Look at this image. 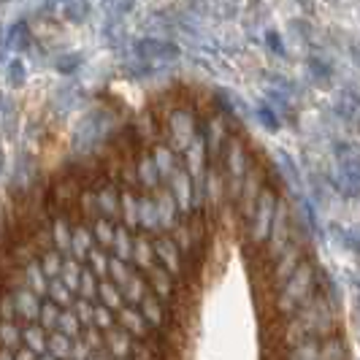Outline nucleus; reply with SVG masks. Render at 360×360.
<instances>
[{
    "label": "nucleus",
    "instance_id": "nucleus-1",
    "mask_svg": "<svg viewBox=\"0 0 360 360\" xmlns=\"http://www.w3.org/2000/svg\"><path fill=\"white\" fill-rule=\"evenodd\" d=\"M330 336H336V304L325 292H320L295 317H290L285 330H282V342H285L288 349L307 342L330 339Z\"/></svg>",
    "mask_w": 360,
    "mask_h": 360
},
{
    "label": "nucleus",
    "instance_id": "nucleus-2",
    "mask_svg": "<svg viewBox=\"0 0 360 360\" xmlns=\"http://www.w3.org/2000/svg\"><path fill=\"white\" fill-rule=\"evenodd\" d=\"M323 288V271L317 269L311 260H304V266L290 276L282 288L276 290V298H274V307L279 317H295L304 307H309Z\"/></svg>",
    "mask_w": 360,
    "mask_h": 360
},
{
    "label": "nucleus",
    "instance_id": "nucleus-3",
    "mask_svg": "<svg viewBox=\"0 0 360 360\" xmlns=\"http://www.w3.org/2000/svg\"><path fill=\"white\" fill-rule=\"evenodd\" d=\"M217 165H219V171H222V176H225L228 198L238 200L241 184H244V179H247L250 171H252V155H250V149H247V144H244V139L231 136V141L225 144Z\"/></svg>",
    "mask_w": 360,
    "mask_h": 360
},
{
    "label": "nucleus",
    "instance_id": "nucleus-4",
    "mask_svg": "<svg viewBox=\"0 0 360 360\" xmlns=\"http://www.w3.org/2000/svg\"><path fill=\"white\" fill-rule=\"evenodd\" d=\"M160 125H162V136H165V144L171 146L176 155H184L200 133L198 114H193V108L187 106L168 108Z\"/></svg>",
    "mask_w": 360,
    "mask_h": 360
},
{
    "label": "nucleus",
    "instance_id": "nucleus-5",
    "mask_svg": "<svg viewBox=\"0 0 360 360\" xmlns=\"http://www.w3.org/2000/svg\"><path fill=\"white\" fill-rule=\"evenodd\" d=\"M279 203H282V200L276 195V190L269 184V187L263 190L260 200H257L252 217L247 219V236H250V244H252V247H260V244L266 247L271 231H274V222H276Z\"/></svg>",
    "mask_w": 360,
    "mask_h": 360
},
{
    "label": "nucleus",
    "instance_id": "nucleus-6",
    "mask_svg": "<svg viewBox=\"0 0 360 360\" xmlns=\"http://www.w3.org/2000/svg\"><path fill=\"white\" fill-rule=\"evenodd\" d=\"M295 219L292 212L288 209V203H279V212H276V222H274V231H271L269 241H266V255L269 260H279L282 255L288 252L290 247L295 244Z\"/></svg>",
    "mask_w": 360,
    "mask_h": 360
},
{
    "label": "nucleus",
    "instance_id": "nucleus-7",
    "mask_svg": "<svg viewBox=\"0 0 360 360\" xmlns=\"http://www.w3.org/2000/svg\"><path fill=\"white\" fill-rule=\"evenodd\" d=\"M165 187H168L171 195L176 198L181 214H193V212H195V206H198V184H195L193 176H190V171L184 168V162L168 176Z\"/></svg>",
    "mask_w": 360,
    "mask_h": 360
},
{
    "label": "nucleus",
    "instance_id": "nucleus-8",
    "mask_svg": "<svg viewBox=\"0 0 360 360\" xmlns=\"http://www.w3.org/2000/svg\"><path fill=\"white\" fill-rule=\"evenodd\" d=\"M6 301L14 307V314L22 325L38 323L41 317V307H44V298L36 295L33 290L17 288V290H6Z\"/></svg>",
    "mask_w": 360,
    "mask_h": 360
},
{
    "label": "nucleus",
    "instance_id": "nucleus-9",
    "mask_svg": "<svg viewBox=\"0 0 360 360\" xmlns=\"http://www.w3.org/2000/svg\"><path fill=\"white\" fill-rule=\"evenodd\" d=\"M266 187H269V181L263 179V171H260L257 165H252L250 176H247L244 184H241L238 200H236V206H238V212H241V217H244V222L252 217L255 206H257V200H260V195H263V190H266Z\"/></svg>",
    "mask_w": 360,
    "mask_h": 360
},
{
    "label": "nucleus",
    "instance_id": "nucleus-10",
    "mask_svg": "<svg viewBox=\"0 0 360 360\" xmlns=\"http://www.w3.org/2000/svg\"><path fill=\"white\" fill-rule=\"evenodd\" d=\"M155 252H158V266H162L165 271H171L174 276H179L184 271V252L181 247L176 244L174 233H160L155 236Z\"/></svg>",
    "mask_w": 360,
    "mask_h": 360
},
{
    "label": "nucleus",
    "instance_id": "nucleus-11",
    "mask_svg": "<svg viewBox=\"0 0 360 360\" xmlns=\"http://www.w3.org/2000/svg\"><path fill=\"white\" fill-rule=\"evenodd\" d=\"M136 184L144 193H158L160 187H165L162 171L160 165H158V160H155V155H152V149H146V152H141L136 158Z\"/></svg>",
    "mask_w": 360,
    "mask_h": 360
},
{
    "label": "nucleus",
    "instance_id": "nucleus-12",
    "mask_svg": "<svg viewBox=\"0 0 360 360\" xmlns=\"http://www.w3.org/2000/svg\"><path fill=\"white\" fill-rule=\"evenodd\" d=\"M179 52V46L174 41H165V38H141V41H136V54L144 63H168V60H176Z\"/></svg>",
    "mask_w": 360,
    "mask_h": 360
},
{
    "label": "nucleus",
    "instance_id": "nucleus-13",
    "mask_svg": "<svg viewBox=\"0 0 360 360\" xmlns=\"http://www.w3.org/2000/svg\"><path fill=\"white\" fill-rule=\"evenodd\" d=\"M304 260H307L304 244H301V241H295V244H292V247H290L288 252L282 255L279 260H274V269H271V282H274L276 288H282L290 276H292L295 271L304 266Z\"/></svg>",
    "mask_w": 360,
    "mask_h": 360
},
{
    "label": "nucleus",
    "instance_id": "nucleus-14",
    "mask_svg": "<svg viewBox=\"0 0 360 360\" xmlns=\"http://www.w3.org/2000/svg\"><path fill=\"white\" fill-rule=\"evenodd\" d=\"M98 206H101V217H106L111 222L122 219V190L114 181L103 179L98 187Z\"/></svg>",
    "mask_w": 360,
    "mask_h": 360
},
{
    "label": "nucleus",
    "instance_id": "nucleus-15",
    "mask_svg": "<svg viewBox=\"0 0 360 360\" xmlns=\"http://www.w3.org/2000/svg\"><path fill=\"white\" fill-rule=\"evenodd\" d=\"M117 325L125 328L136 342H144L146 336L152 333V325L146 323V317L141 314V309L133 307V304H125V307L117 311Z\"/></svg>",
    "mask_w": 360,
    "mask_h": 360
},
{
    "label": "nucleus",
    "instance_id": "nucleus-16",
    "mask_svg": "<svg viewBox=\"0 0 360 360\" xmlns=\"http://www.w3.org/2000/svg\"><path fill=\"white\" fill-rule=\"evenodd\" d=\"M155 200H158V212H160V225H162V233H171V231H176L181 225V209L176 198L171 195V190L168 187H160L158 193H152Z\"/></svg>",
    "mask_w": 360,
    "mask_h": 360
},
{
    "label": "nucleus",
    "instance_id": "nucleus-17",
    "mask_svg": "<svg viewBox=\"0 0 360 360\" xmlns=\"http://www.w3.org/2000/svg\"><path fill=\"white\" fill-rule=\"evenodd\" d=\"M336 165L339 174H344L347 179H352L360 184V146L352 141H339L336 144Z\"/></svg>",
    "mask_w": 360,
    "mask_h": 360
},
{
    "label": "nucleus",
    "instance_id": "nucleus-18",
    "mask_svg": "<svg viewBox=\"0 0 360 360\" xmlns=\"http://www.w3.org/2000/svg\"><path fill=\"white\" fill-rule=\"evenodd\" d=\"M158 266V252H155V238L149 233L136 236V250H133V269L149 274V271Z\"/></svg>",
    "mask_w": 360,
    "mask_h": 360
},
{
    "label": "nucleus",
    "instance_id": "nucleus-19",
    "mask_svg": "<svg viewBox=\"0 0 360 360\" xmlns=\"http://www.w3.org/2000/svg\"><path fill=\"white\" fill-rule=\"evenodd\" d=\"M146 279H149V290H152V295L155 298H160L162 304H171L174 301V292H176V288H174V274L171 271H165L162 266H155V269L146 274Z\"/></svg>",
    "mask_w": 360,
    "mask_h": 360
},
{
    "label": "nucleus",
    "instance_id": "nucleus-20",
    "mask_svg": "<svg viewBox=\"0 0 360 360\" xmlns=\"http://www.w3.org/2000/svg\"><path fill=\"white\" fill-rule=\"evenodd\" d=\"M95 233H92V225L90 222H76L73 228V241H71V257H76L79 263L87 260V255L95 250Z\"/></svg>",
    "mask_w": 360,
    "mask_h": 360
},
{
    "label": "nucleus",
    "instance_id": "nucleus-21",
    "mask_svg": "<svg viewBox=\"0 0 360 360\" xmlns=\"http://www.w3.org/2000/svg\"><path fill=\"white\" fill-rule=\"evenodd\" d=\"M139 231L141 233H162L160 225V212H158V200L152 193L141 195V212H139Z\"/></svg>",
    "mask_w": 360,
    "mask_h": 360
},
{
    "label": "nucleus",
    "instance_id": "nucleus-22",
    "mask_svg": "<svg viewBox=\"0 0 360 360\" xmlns=\"http://www.w3.org/2000/svg\"><path fill=\"white\" fill-rule=\"evenodd\" d=\"M49 228H52L54 250H60L63 255L71 257V241H73V228H76V222H71L68 214H60V217H54Z\"/></svg>",
    "mask_w": 360,
    "mask_h": 360
},
{
    "label": "nucleus",
    "instance_id": "nucleus-23",
    "mask_svg": "<svg viewBox=\"0 0 360 360\" xmlns=\"http://www.w3.org/2000/svg\"><path fill=\"white\" fill-rule=\"evenodd\" d=\"M133 344H136V339L127 333L125 328H111L106 333V349L114 355L117 360H125V358H130L133 355Z\"/></svg>",
    "mask_w": 360,
    "mask_h": 360
},
{
    "label": "nucleus",
    "instance_id": "nucleus-24",
    "mask_svg": "<svg viewBox=\"0 0 360 360\" xmlns=\"http://www.w3.org/2000/svg\"><path fill=\"white\" fill-rule=\"evenodd\" d=\"M336 114L342 117L347 125H352L360 130V95L358 92H349V90L339 92V98H336Z\"/></svg>",
    "mask_w": 360,
    "mask_h": 360
},
{
    "label": "nucleus",
    "instance_id": "nucleus-25",
    "mask_svg": "<svg viewBox=\"0 0 360 360\" xmlns=\"http://www.w3.org/2000/svg\"><path fill=\"white\" fill-rule=\"evenodd\" d=\"M139 309H141V314L146 317V323L152 325V330H160V328L168 325V311H165V304H162L160 298H155L152 292H149L144 301L139 304Z\"/></svg>",
    "mask_w": 360,
    "mask_h": 360
},
{
    "label": "nucleus",
    "instance_id": "nucleus-26",
    "mask_svg": "<svg viewBox=\"0 0 360 360\" xmlns=\"http://www.w3.org/2000/svg\"><path fill=\"white\" fill-rule=\"evenodd\" d=\"M30 44H33V33H30V27H27L25 19L14 22V25L6 30V46H8L11 52H27Z\"/></svg>",
    "mask_w": 360,
    "mask_h": 360
},
{
    "label": "nucleus",
    "instance_id": "nucleus-27",
    "mask_svg": "<svg viewBox=\"0 0 360 360\" xmlns=\"http://www.w3.org/2000/svg\"><path fill=\"white\" fill-rule=\"evenodd\" d=\"M133 250H136V233L127 228V225H117V238H114V247H111V255L125 260V263H133Z\"/></svg>",
    "mask_w": 360,
    "mask_h": 360
},
{
    "label": "nucleus",
    "instance_id": "nucleus-28",
    "mask_svg": "<svg viewBox=\"0 0 360 360\" xmlns=\"http://www.w3.org/2000/svg\"><path fill=\"white\" fill-rule=\"evenodd\" d=\"M139 212H141V195H136L133 187H125L122 190V225L136 231L139 228Z\"/></svg>",
    "mask_w": 360,
    "mask_h": 360
},
{
    "label": "nucleus",
    "instance_id": "nucleus-29",
    "mask_svg": "<svg viewBox=\"0 0 360 360\" xmlns=\"http://www.w3.org/2000/svg\"><path fill=\"white\" fill-rule=\"evenodd\" d=\"M25 288L33 290V292L41 295V298H46V292H49V276L44 274V269H41L38 260H33V263L25 266Z\"/></svg>",
    "mask_w": 360,
    "mask_h": 360
},
{
    "label": "nucleus",
    "instance_id": "nucleus-30",
    "mask_svg": "<svg viewBox=\"0 0 360 360\" xmlns=\"http://www.w3.org/2000/svg\"><path fill=\"white\" fill-rule=\"evenodd\" d=\"M152 155H155V160H158V165H160L162 171V179L168 181V176L176 171L181 165V160L176 158V152L171 149V146L165 144V141H158V144H152Z\"/></svg>",
    "mask_w": 360,
    "mask_h": 360
},
{
    "label": "nucleus",
    "instance_id": "nucleus-31",
    "mask_svg": "<svg viewBox=\"0 0 360 360\" xmlns=\"http://www.w3.org/2000/svg\"><path fill=\"white\" fill-rule=\"evenodd\" d=\"M25 347L33 349L36 355H46V349H49V330L38 323L25 325Z\"/></svg>",
    "mask_w": 360,
    "mask_h": 360
},
{
    "label": "nucleus",
    "instance_id": "nucleus-32",
    "mask_svg": "<svg viewBox=\"0 0 360 360\" xmlns=\"http://www.w3.org/2000/svg\"><path fill=\"white\" fill-rule=\"evenodd\" d=\"M295 228H301L304 236H314L317 233V214L311 209V203L307 198H298V209H295Z\"/></svg>",
    "mask_w": 360,
    "mask_h": 360
},
{
    "label": "nucleus",
    "instance_id": "nucleus-33",
    "mask_svg": "<svg viewBox=\"0 0 360 360\" xmlns=\"http://www.w3.org/2000/svg\"><path fill=\"white\" fill-rule=\"evenodd\" d=\"M98 301H101L103 307L114 309V311H120V309L127 304L125 292L117 288L111 279H103V282H101V288H98Z\"/></svg>",
    "mask_w": 360,
    "mask_h": 360
},
{
    "label": "nucleus",
    "instance_id": "nucleus-34",
    "mask_svg": "<svg viewBox=\"0 0 360 360\" xmlns=\"http://www.w3.org/2000/svg\"><path fill=\"white\" fill-rule=\"evenodd\" d=\"M65 260H68V255H63L60 250H54V247H52V250H46V252L38 255V263H41L44 274L49 276V282H52V279H60Z\"/></svg>",
    "mask_w": 360,
    "mask_h": 360
},
{
    "label": "nucleus",
    "instance_id": "nucleus-35",
    "mask_svg": "<svg viewBox=\"0 0 360 360\" xmlns=\"http://www.w3.org/2000/svg\"><path fill=\"white\" fill-rule=\"evenodd\" d=\"M117 225L120 222H111L106 217H101V219H95L92 222V233H95V244L98 247H103L111 252V247H114V238H117Z\"/></svg>",
    "mask_w": 360,
    "mask_h": 360
},
{
    "label": "nucleus",
    "instance_id": "nucleus-36",
    "mask_svg": "<svg viewBox=\"0 0 360 360\" xmlns=\"http://www.w3.org/2000/svg\"><path fill=\"white\" fill-rule=\"evenodd\" d=\"M25 347V325L17 320H3V349L19 352Z\"/></svg>",
    "mask_w": 360,
    "mask_h": 360
},
{
    "label": "nucleus",
    "instance_id": "nucleus-37",
    "mask_svg": "<svg viewBox=\"0 0 360 360\" xmlns=\"http://www.w3.org/2000/svg\"><path fill=\"white\" fill-rule=\"evenodd\" d=\"M84 266H87L98 279H108V271H111V255H108V250H103V247H95V250L87 255Z\"/></svg>",
    "mask_w": 360,
    "mask_h": 360
},
{
    "label": "nucleus",
    "instance_id": "nucleus-38",
    "mask_svg": "<svg viewBox=\"0 0 360 360\" xmlns=\"http://www.w3.org/2000/svg\"><path fill=\"white\" fill-rule=\"evenodd\" d=\"M46 298L54 301L57 307H63V309H71L73 304H76V292H73L63 279H52V282H49V292H46Z\"/></svg>",
    "mask_w": 360,
    "mask_h": 360
},
{
    "label": "nucleus",
    "instance_id": "nucleus-39",
    "mask_svg": "<svg viewBox=\"0 0 360 360\" xmlns=\"http://www.w3.org/2000/svg\"><path fill=\"white\" fill-rule=\"evenodd\" d=\"M82 276H84V263H79L76 257H68V260H65V266H63L60 279H63V282H65L76 295H79V288H82Z\"/></svg>",
    "mask_w": 360,
    "mask_h": 360
},
{
    "label": "nucleus",
    "instance_id": "nucleus-40",
    "mask_svg": "<svg viewBox=\"0 0 360 360\" xmlns=\"http://www.w3.org/2000/svg\"><path fill=\"white\" fill-rule=\"evenodd\" d=\"M73 342L76 339H71V336H65V333H49V355H54L57 360H71V352H73Z\"/></svg>",
    "mask_w": 360,
    "mask_h": 360
},
{
    "label": "nucleus",
    "instance_id": "nucleus-41",
    "mask_svg": "<svg viewBox=\"0 0 360 360\" xmlns=\"http://www.w3.org/2000/svg\"><path fill=\"white\" fill-rule=\"evenodd\" d=\"M276 168H279V174H282V181H288L292 190H298L301 176H298V168H295V162L290 160L288 152H276Z\"/></svg>",
    "mask_w": 360,
    "mask_h": 360
},
{
    "label": "nucleus",
    "instance_id": "nucleus-42",
    "mask_svg": "<svg viewBox=\"0 0 360 360\" xmlns=\"http://www.w3.org/2000/svg\"><path fill=\"white\" fill-rule=\"evenodd\" d=\"M307 68H309V76H311V82H314V84H320V87L330 84V79H333V68H330L325 60H320V57H309Z\"/></svg>",
    "mask_w": 360,
    "mask_h": 360
},
{
    "label": "nucleus",
    "instance_id": "nucleus-43",
    "mask_svg": "<svg viewBox=\"0 0 360 360\" xmlns=\"http://www.w3.org/2000/svg\"><path fill=\"white\" fill-rule=\"evenodd\" d=\"M63 311H65L63 307H57L54 301L44 298V307H41V317H38V325H44L49 333H54V330H57V323H60V317H63Z\"/></svg>",
    "mask_w": 360,
    "mask_h": 360
},
{
    "label": "nucleus",
    "instance_id": "nucleus-44",
    "mask_svg": "<svg viewBox=\"0 0 360 360\" xmlns=\"http://www.w3.org/2000/svg\"><path fill=\"white\" fill-rule=\"evenodd\" d=\"M57 333H65V336H71V339H82L84 325L79 323V317H76L73 309H65V311H63V317H60V323H57Z\"/></svg>",
    "mask_w": 360,
    "mask_h": 360
},
{
    "label": "nucleus",
    "instance_id": "nucleus-45",
    "mask_svg": "<svg viewBox=\"0 0 360 360\" xmlns=\"http://www.w3.org/2000/svg\"><path fill=\"white\" fill-rule=\"evenodd\" d=\"M320 349H323V344L320 342L298 344V347H290L285 360H320Z\"/></svg>",
    "mask_w": 360,
    "mask_h": 360
},
{
    "label": "nucleus",
    "instance_id": "nucleus-46",
    "mask_svg": "<svg viewBox=\"0 0 360 360\" xmlns=\"http://www.w3.org/2000/svg\"><path fill=\"white\" fill-rule=\"evenodd\" d=\"M25 79H27V68H25L22 57L8 60V65H6V84H8V87H22Z\"/></svg>",
    "mask_w": 360,
    "mask_h": 360
},
{
    "label": "nucleus",
    "instance_id": "nucleus-47",
    "mask_svg": "<svg viewBox=\"0 0 360 360\" xmlns=\"http://www.w3.org/2000/svg\"><path fill=\"white\" fill-rule=\"evenodd\" d=\"M320 360H347V344L339 336L325 339L323 349H320Z\"/></svg>",
    "mask_w": 360,
    "mask_h": 360
},
{
    "label": "nucleus",
    "instance_id": "nucleus-48",
    "mask_svg": "<svg viewBox=\"0 0 360 360\" xmlns=\"http://www.w3.org/2000/svg\"><path fill=\"white\" fill-rule=\"evenodd\" d=\"M92 325H95L98 330L108 333L111 328H117V311H114V309H108V307H103V304H98V307H95V317H92Z\"/></svg>",
    "mask_w": 360,
    "mask_h": 360
},
{
    "label": "nucleus",
    "instance_id": "nucleus-49",
    "mask_svg": "<svg viewBox=\"0 0 360 360\" xmlns=\"http://www.w3.org/2000/svg\"><path fill=\"white\" fill-rule=\"evenodd\" d=\"M87 14H90L87 0H68V3L63 6V17L68 19V22H84Z\"/></svg>",
    "mask_w": 360,
    "mask_h": 360
},
{
    "label": "nucleus",
    "instance_id": "nucleus-50",
    "mask_svg": "<svg viewBox=\"0 0 360 360\" xmlns=\"http://www.w3.org/2000/svg\"><path fill=\"white\" fill-rule=\"evenodd\" d=\"M130 360H160V355H158V347L144 339V342L133 344V355H130Z\"/></svg>",
    "mask_w": 360,
    "mask_h": 360
},
{
    "label": "nucleus",
    "instance_id": "nucleus-51",
    "mask_svg": "<svg viewBox=\"0 0 360 360\" xmlns=\"http://www.w3.org/2000/svg\"><path fill=\"white\" fill-rule=\"evenodd\" d=\"M257 122L266 127V130H279L282 127V117H276V111L274 108H269V106H260L257 108Z\"/></svg>",
    "mask_w": 360,
    "mask_h": 360
},
{
    "label": "nucleus",
    "instance_id": "nucleus-52",
    "mask_svg": "<svg viewBox=\"0 0 360 360\" xmlns=\"http://www.w3.org/2000/svg\"><path fill=\"white\" fill-rule=\"evenodd\" d=\"M71 309L76 311L79 323L84 325V328H90V325H92V317H95V307H92V301H84V298H76V304H73Z\"/></svg>",
    "mask_w": 360,
    "mask_h": 360
},
{
    "label": "nucleus",
    "instance_id": "nucleus-53",
    "mask_svg": "<svg viewBox=\"0 0 360 360\" xmlns=\"http://www.w3.org/2000/svg\"><path fill=\"white\" fill-rule=\"evenodd\" d=\"M342 244L349 250V252L360 255V222L358 225H349L342 231Z\"/></svg>",
    "mask_w": 360,
    "mask_h": 360
},
{
    "label": "nucleus",
    "instance_id": "nucleus-54",
    "mask_svg": "<svg viewBox=\"0 0 360 360\" xmlns=\"http://www.w3.org/2000/svg\"><path fill=\"white\" fill-rule=\"evenodd\" d=\"M79 65H82V57H79V54H65V57H60V60H57V71L63 73V76L76 73L79 71Z\"/></svg>",
    "mask_w": 360,
    "mask_h": 360
},
{
    "label": "nucleus",
    "instance_id": "nucleus-55",
    "mask_svg": "<svg viewBox=\"0 0 360 360\" xmlns=\"http://www.w3.org/2000/svg\"><path fill=\"white\" fill-rule=\"evenodd\" d=\"M266 44H269V49L274 54H285V44H282V38H279L276 30H269V33H266Z\"/></svg>",
    "mask_w": 360,
    "mask_h": 360
},
{
    "label": "nucleus",
    "instance_id": "nucleus-56",
    "mask_svg": "<svg viewBox=\"0 0 360 360\" xmlns=\"http://www.w3.org/2000/svg\"><path fill=\"white\" fill-rule=\"evenodd\" d=\"M14 360H41V355H36V352L27 349V347H22L17 355H14Z\"/></svg>",
    "mask_w": 360,
    "mask_h": 360
},
{
    "label": "nucleus",
    "instance_id": "nucleus-57",
    "mask_svg": "<svg viewBox=\"0 0 360 360\" xmlns=\"http://www.w3.org/2000/svg\"><path fill=\"white\" fill-rule=\"evenodd\" d=\"M90 360H117L108 349H98V352H92L90 355Z\"/></svg>",
    "mask_w": 360,
    "mask_h": 360
},
{
    "label": "nucleus",
    "instance_id": "nucleus-58",
    "mask_svg": "<svg viewBox=\"0 0 360 360\" xmlns=\"http://www.w3.org/2000/svg\"><path fill=\"white\" fill-rule=\"evenodd\" d=\"M14 355H17V352H11V349H3V355H0V360H14Z\"/></svg>",
    "mask_w": 360,
    "mask_h": 360
},
{
    "label": "nucleus",
    "instance_id": "nucleus-59",
    "mask_svg": "<svg viewBox=\"0 0 360 360\" xmlns=\"http://www.w3.org/2000/svg\"><path fill=\"white\" fill-rule=\"evenodd\" d=\"M41 360H57V358H54V355H49V352H46V355H41Z\"/></svg>",
    "mask_w": 360,
    "mask_h": 360
},
{
    "label": "nucleus",
    "instance_id": "nucleus-60",
    "mask_svg": "<svg viewBox=\"0 0 360 360\" xmlns=\"http://www.w3.org/2000/svg\"><path fill=\"white\" fill-rule=\"evenodd\" d=\"M125 360H130V358H125Z\"/></svg>",
    "mask_w": 360,
    "mask_h": 360
}]
</instances>
